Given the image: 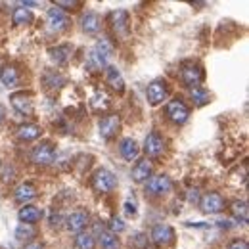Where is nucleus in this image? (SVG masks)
Wrapping results in <instances>:
<instances>
[{
    "label": "nucleus",
    "mask_w": 249,
    "mask_h": 249,
    "mask_svg": "<svg viewBox=\"0 0 249 249\" xmlns=\"http://www.w3.org/2000/svg\"><path fill=\"white\" fill-rule=\"evenodd\" d=\"M90 106H92L94 111H106L107 107H109V98L106 96L104 92H96L92 96V100H90Z\"/></svg>",
    "instance_id": "29"
},
{
    "label": "nucleus",
    "mask_w": 249,
    "mask_h": 249,
    "mask_svg": "<svg viewBox=\"0 0 249 249\" xmlns=\"http://www.w3.org/2000/svg\"><path fill=\"white\" fill-rule=\"evenodd\" d=\"M56 8H67V10H75V8H79L81 6V2H77V0H58L56 4H54Z\"/></svg>",
    "instance_id": "34"
},
{
    "label": "nucleus",
    "mask_w": 249,
    "mask_h": 249,
    "mask_svg": "<svg viewBox=\"0 0 249 249\" xmlns=\"http://www.w3.org/2000/svg\"><path fill=\"white\" fill-rule=\"evenodd\" d=\"M81 25H83V31L85 33H89V35H96V33H100V29H102V19H100L96 14L89 12V14H85V16H83Z\"/></svg>",
    "instance_id": "22"
},
{
    "label": "nucleus",
    "mask_w": 249,
    "mask_h": 249,
    "mask_svg": "<svg viewBox=\"0 0 249 249\" xmlns=\"http://www.w3.org/2000/svg\"><path fill=\"white\" fill-rule=\"evenodd\" d=\"M107 25L111 27V31L117 36L128 35V14H126V10H123V8L111 10L107 14Z\"/></svg>",
    "instance_id": "3"
},
{
    "label": "nucleus",
    "mask_w": 249,
    "mask_h": 249,
    "mask_svg": "<svg viewBox=\"0 0 249 249\" xmlns=\"http://www.w3.org/2000/svg\"><path fill=\"white\" fill-rule=\"evenodd\" d=\"M192 100H194L197 106H205V104L209 102V92H207V89H203V87L194 89V90H192Z\"/></svg>",
    "instance_id": "31"
},
{
    "label": "nucleus",
    "mask_w": 249,
    "mask_h": 249,
    "mask_svg": "<svg viewBox=\"0 0 249 249\" xmlns=\"http://www.w3.org/2000/svg\"><path fill=\"white\" fill-rule=\"evenodd\" d=\"M10 102L16 111L21 115H31L33 113V98L29 92H14L10 96Z\"/></svg>",
    "instance_id": "14"
},
{
    "label": "nucleus",
    "mask_w": 249,
    "mask_h": 249,
    "mask_svg": "<svg viewBox=\"0 0 249 249\" xmlns=\"http://www.w3.org/2000/svg\"><path fill=\"white\" fill-rule=\"evenodd\" d=\"M48 54H50L52 62L65 63L67 60H69V56H71V46L63 44V46H56V48H50V50H48Z\"/></svg>",
    "instance_id": "27"
},
{
    "label": "nucleus",
    "mask_w": 249,
    "mask_h": 249,
    "mask_svg": "<svg viewBox=\"0 0 249 249\" xmlns=\"http://www.w3.org/2000/svg\"><path fill=\"white\" fill-rule=\"evenodd\" d=\"M167 115H169V119H171L173 123L184 124L188 121L190 111H188V107L180 100H173V102H169V106H167Z\"/></svg>",
    "instance_id": "13"
},
{
    "label": "nucleus",
    "mask_w": 249,
    "mask_h": 249,
    "mask_svg": "<svg viewBox=\"0 0 249 249\" xmlns=\"http://www.w3.org/2000/svg\"><path fill=\"white\" fill-rule=\"evenodd\" d=\"M33 238H35V228L31 224H19L16 228V240L25 242V240H33Z\"/></svg>",
    "instance_id": "30"
},
{
    "label": "nucleus",
    "mask_w": 249,
    "mask_h": 249,
    "mask_svg": "<svg viewBox=\"0 0 249 249\" xmlns=\"http://www.w3.org/2000/svg\"><path fill=\"white\" fill-rule=\"evenodd\" d=\"M173 188V182L167 175H156V177H150L148 178V184H146V194L150 196H165L169 190Z\"/></svg>",
    "instance_id": "5"
},
{
    "label": "nucleus",
    "mask_w": 249,
    "mask_h": 249,
    "mask_svg": "<svg viewBox=\"0 0 249 249\" xmlns=\"http://www.w3.org/2000/svg\"><path fill=\"white\" fill-rule=\"evenodd\" d=\"M106 79H107V83H109V87L115 90L117 94H123L124 92V79L123 75L119 73V69L117 67H107L106 69Z\"/></svg>",
    "instance_id": "18"
},
{
    "label": "nucleus",
    "mask_w": 249,
    "mask_h": 249,
    "mask_svg": "<svg viewBox=\"0 0 249 249\" xmlns=\"http://www.w3.org/2000/svg\"><path fill=\"white\" fill-rule=\"evenodd\" d=\"M228 249H249V246H248V242L246 240H234L230 246H228Z\"/></svg>",
    "instance_id": "36"
},
{
    "label": "nucleus",
    "mask_w": 249,
    "mask_h": 249,
    "mask_svg": "<svg viewBox=\"0 0 249 249\" xmlns=\"http://www.w3.org/2000/svg\"><path fill=\"white\" fill-rule=\"evenodd\" d=\"M19 220H21V224H35V222H38L40 218H42V211L38 209V207H35V205H23V209H19Z\"/></svg>",
    "instance_id": "21"
},
{
    "label": "nucleus",
    "mask_w": 249,
    "mask_h": 249,
    "mask_svg": "<svg viewBox=\"0 0 249 249\" xmlns=\"http://www.w3.org/2000/svg\"><path fill=\"white\" fill-rule=\"evenodd\" d=\"M46 25L52 33H62L67 29L69 21H67V16L63 14V10L54 6V8H50L46 12Z\"/></svg>",
    "instance_id": "7"
},
{
    "label": "nucleus",
    "mask_w": 249,
    "mask_h": 249,
    "mask_svg": "<svg viewBox=\"0 0 249 249\" xmlns=\"http://www.w3.org/2000/svg\"><path fill=\"white\" fill-rule=\"evenodd\" d=\"M48 77H52L50 81H46V87H50V89H60L63 83H65L63 77L62 75H58V73H50Z\"/></svg>",
    "instance_id": "33"
},
{
    "label": "nucleus",
    "mask_w": 249,
    "mask_h": 249,
    "mask_svg": "<svg viewBox=\"0 0 249 249\" xmlns=\"http://www.w3.org/2000/svg\"><path fill=\"white\" fill-rule=\"evenodd\" d=\"M232 215L238 218L242 224H246L249 218L248 203H246V201H234V203H232Z\"/></svg>",
    "instance_id": "28"
},
{
    "label": "nucleus",
    "mask_w": 249,
    "mask_h": 249,
    "mask_svg": "<svg viewBox=\"0 0 249 249\" xmlns=\"http://www.w3.org/2000/svg\"><path fill=\"white\" fill-rule=\"evenodd\" d=\"M75 249H96V238L90 232H79L75 238Z\"/></svg>",
    "instance_id": "26"
},
{
    "label": "nucleus",
    "mask_w": 249,
    "mask_h": 249,
    "mask_svg": "<svg viewBox=\"0 0 249 249\" xmlns=\"http://www.w3.org/2000/svg\"><path fill=\"white\" fill-rule=\"evenodd\" d=\"M56 157V146L50 142V140H44L40 144H36L31 150V161L35 165H40V167H46L54 161Z\"/></svg>",
    "instance_id": "1"
},
{
    "label": "nucleus",
    "mask_w": 249,
    "mask_h": 249,
    "mask_svg": "<svg viewBox=\"0 0 249 249\" xmlns=\"http://www.w3.org/2000/svg\"><path fill=\"white\" fill-rule=\"evenodd\" d=\"M124 213L130 215V217H134V215H136V205L130 203V201H126V203H124Z\"/></svg>",
    "instance_id": "37"
},
{
    "label": "nucleus",
    "mask_w": 249,
    "mask_h": 249,
    "mask_svg": "<svg viewBox=\"0 0 249 249\" xmlns=\"http://www.w3.org/2000/svg\"><path fill=\"white\" fill-rule=\"evenodd\" d=\"M146 96H148L150 106H159V104H161V102H165V100H167V96H169V87H167V83H165L163 79H156V81H152V83L148 85Z\"/></svg>",
    "instance_id": "4"
},
{
    "label": "nucleus",
    "mask_w": 249,
    "mask_h": 249,
    "mask_svg": "<svg viewBox=\"0 0 249 249\" xmlns=\"http://www.w3.org/2000/svg\"><path fill=\"white\" fill-rule=\"evenodd\" d=\"M182 81H184V85L190 87L192 90L197 89L201 85V81H203L201 67L196 65V63H184V67H182Z\"/></svg>",
    "instance_id": "11"
},
{
    "label": "nucleus",
    "mask_w": 249,
    "mask_h": 249,
    "mask_svg": "<svg viewBox=\"0 0 249 249\" xmlns=\"http://www.w3.org/2000/svg\"><path fill=\"white\" fill-rule=\"evenodd\" d=\"M117 186V178L107 169H98L92 175V188L98 194H109Z\"/></svg>",
    "instance_id": "2"
},
{
    "label": "nucleus",
    "mask_w": 249,
    "mask_h": 249,
    "mask_svg": "<svg viewBox=\"0 0 249 249\" xmlns=\"http://www.w3.org/2000/svg\"><path fill=\"white\" fill-rule=\"evenodd\" d=\"M121 128V117L117 113H109L100 121V136L104 140H111Z\"/></svg>",
    "instance_id": "9"
},
{
    "label": "nucleus",
    "mask_w": 249,
    "mask_h": 249,
    "mask_svg": "<svg viewBox=\"0 0 249 249\" xmlns=\"http://www.w3.org/2000/svg\"><path fill=\"white\" fill-rule=\"evenodd\" d=\"M0 81L4 87H16L19 83V71L16 69V65H2L0 67Z\"/></svg>",
    "instance_id": "20"
},
{
    "label": "nucleus",
    "mask_w": 249,
    "mask_h": 249,
    "mask_svg": "<svg viewBox=\"0 0 249 249\" xmlns=\"http://www.w3.org/2000/svg\"><path fill=\"white\" fill-rule=\"evenodd\" d=\"M109 54H111V46H109V42H107V40H100V42L94 46L92 52H90V67H94V69H102V67H106Z\"/></svg>",
    "instance_id": "8"
},
{
    "label": "nucleus",
    "mask_w": 249,
    "mask_h": 249,
    "mask_svg": "<svg viewBox=\"0 0 249 249\" xmlns=\"http://www.w3.org/2000/svg\"><path fill=\"white\" fill-rule=\"evenodd\" d=\"M123 230H124V224L121 218L113 217L111 220H109V232H111V234H115V232H123Z\"/></svg>",
    "instance_id": "35"
},
{
    "label": "nucleus",
    "mask_w": 249,
    "mask_h": 249,
    "mask_svg": "<svg viewBox=\"0 0 249 249\" xmlns=\"http://www.w3.org/2000/svg\"><path fill=\"white\" fill-rule=\"evenodd\" d=\"M40 126L35 123H25L18 128V136L19 140H25V142H31V140H36L40 136Z\"/></svg>",
    "instance_id": "24"
},
{
    "label": "nucleus",
    "mask_w": 249,
    "mask_h": 249,
    "mask_svg": "<svg viewBox=\"0 0 249 249\" xmlns=\"http://www.w3.org/2000/svg\"><path fill=\"white\" fill-rule=\"evenodd\" d=\"M197 194H199L197 190H192V192H190V196H188V199H190V201H194V203H196V201H199V196H197Z\"/></svg>",
    "instance_id": "39"
},
{
    "label": "nucleus",
    "mask_w": 249,
    "mask_h": 249,
    "mask_svg": "<svg viewBox=\"0 0 249 249\" xmlns=\"http://www.w3.org/2000/svg\"><path fill=\"white\" fill-rule=\"evenodd\" d=\"M23 249H44V246L40 242H29V244H25Z\"/></svg>",
    "instance_id": "38"
},
{
    "label": "nucleus",
    "mask_w": 249,
    "mask_h": 249,
    "mask_svg": "<svg viewBox=\"0 0 249 249\" xmlns=\"http://www.w3.org/2000/svg\"><path fill=\"white\" fill-rule=\"evenodd\" d=\"M2 117H4V109H2V106H0V121H2Z\"/></svg>",
    "instance_id": "40"
},
{
    "label": "nucleus",
    "mask_w": 249,
    "mask_h": 249,
    "mask_svg": "<svg viewBox=\"0 0 249 249\" xmlns=\"http://www.w3.org/2000/svg\"><path fill=\"white\" fill-rule=\"evenodd\" d=\"M144 152L148 157H159L165 152V140L159 132H150L144 140Z\"/></svg>",
    "instance_id": "12"
},
{
    "label": "nucleus",
    "mask_w": 249,
    "mask_h": 249,
    "mask_svg": "<svg viewBox=\"0 0 249 249\" xmlns=\"http://www.w3.org/2000/svg\"><path fill=\"white\" fill-rule=\"evenodd\" d=\"M98 244L102 246V249H119L121 248L117 234H111L109 230L100 232V236H98Z\"/></svg>",
    "instance_id": "25"
},
{
    "label": "nucleus",
    "mask_w": 249,
    "mask_h": 249,
    "mask_svg": "<svg viewBox=\"0 0 249 249\" xmlns=\"http://www.w3.org/2000/svg\"><path fill=\"white\" fill-rule=\"evenodd\" d=\"M33 21V14L31 10H27L25 6H18L12 14V23L16 27H23V25H29Z\"/></svg>",
    "instance_id": "23"
},
{
    "label": "nucleus",
    "mask_w": 249,
    "mask_h": 249,
    "mask_svg": "<svg viewBox=\"0 0 249 249\" xmlns=\"http://www.w3.org/2000/svg\"><path fill=\"white\" fill-rule=\"evenodd\" d=\"M152 173H154V163L146 157V159H140L134 167H132V180L134 182H146L150 177H152Z\"/></svg>",
    "instance_id": "15"
},
{
    "label": "nucleus",
    "mask_w": 249,
    "mask_h": 249,
    "mask_svg": "<svg viewBox=\"0 0 249 249\" xmlns=\"http://www.w3.org/2000/svg\"><path fill=\"white\" fill-rule=\"evenodd\" d=\"M150 238L157 248H165V246H171L175 242V230L169 224H156Z\"/></svg>",
    "instance_id": "10"
},
{
    "label": "nucleus",
    "mask_w": 249,
    "mask_h": 249,
    "mask_svg": "<svg viewBox=\"0 0 249 249\" xmlns=\"http://www.w3.org/2000/svg\"><path fill=\"white\" fill-rule=\"evenodd\" d=\"M87 224H89V213H85V211H75L65 220V228L69 232H73V234L83 232L87 228Z\"/></svg>",
    "instance_id": "16"
},
{
    "label": "nucleus",
    "mask_w": 249,
    "mask_h": 249,
    "mask_svg": "<svg viewBox=\"0 0 249 249\" xmlns=\"http://www.w3.org/2000/svg\"><path fill=\"white\" fill-rule=\"evenodd\" d=\"M199 207L207 215H217L224 209V199L217 192H209V194H203V197L199 199Z\"/></svg>",
    "instance_id": "6"
},
{
    "label": "nucleus",
    "mask_w": 249,
    "mask_h": 249,
    "mask_svg": "<svg viewBox=\"0 0 249 249\" xmlns=\"http://www.w3.org/2000/svg\"><path fill=\"white\" fill-rule=\"evenodd\" d=\"M36 196H38V190L33 182H21L14 192V197H16L18 203H29Z\"/></svg>",
    "instance_id": "17"
},
{
    "label": "nucleus",
    "mask_w": 249,
    "mask_h": 249,
    "mask_svg": "<svg viewBox=\"0 0 249 249\" xmlns=\"http://www.w3.org/2000/svg\"><path fill=\"white\" fill-rule=\"evenodd\" d=\"M130 246L134 249H148V236L142 234V232L134 234V236L130 238Z\"/></svg>",
    "instance_id": "32"
},
{
    "label": "nucleus",
    "mask_w": 249,
    "mask_h": 249,
    "mask_svg": "<svg viewBox=\"0 0 249 249\" xmlns=\"http://www.w3.org/2000/svg\"><path fill=\"white\" fill-rule=\"evenodd\" d=\"M119 152H121L123 159H126V161H134L136 157L140 156L138 142H136V140H132V138H123V140H121V144H119Z\"/></svg>",
    "instance_id": "19"
}]
</instances>
